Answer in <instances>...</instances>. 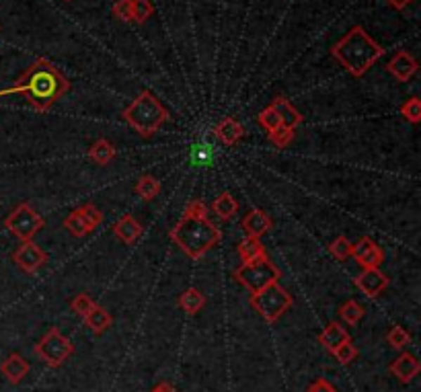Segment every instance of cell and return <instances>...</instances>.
Masks as SVG:
<instances>
[{"label": "cell", "instance_id": "6da1fadb", "mask_svg": "<svg viewBox=\"0 0 421 392\" xmlns=\"http://www.w3.org/2000/svg\"><path fill=\"white\" fill-rule=\"evenodd\" d=\"M68 91H70L68 79L53 66L50 60L37 58L27 68L25 74L13 86L0 91V97L2 95H23L35 111L44 113L58 99H62Z\"/></svg>", "mask_w": 421, "mask_h": 392}, {"label": "cell", "instance_id": "836d02e7", "mask_svg": "<svg viewBox=\"0 0 421 392\" xmlns=\"http://www.w3.org/2000/svg\"><path fill=\"white\" fill-rule=\"evenodd\" d=\"M79 211L82 214V218L89 222V226H91L93 230L101 226V222H103V214H101V209L97 208V206H93V204H84V206H80Z\"/></svg>", "mask_w": 421, "mask_h": 392}, {"label": "cell", "instance_id": "60d3db41", "mask_svg": "<svg viewBox=\"0 0 421 392\" xmlns=\"http://www.w3.org/2000/svg\"><path fill=\"white\" fill-rule=\"evenodd\" d=\"M150 392H177V391H175V386H173L171 382H160V384L155 386Z\"/></svg>", "mask_w": 421, "mask_h": 392}, {"label": "cell", "instance_id": "ab89813d", "mask_svg": "<svg viewBox=\"0 0 421 392\" xmlns=\"http://www.w3.org/2000/svg\"><path fill=\"white\" fill-rule=\"evenodd\" d=\"M393 8H396V11H403V8H407L413 0H387Z\"/></svg>", "mask_w": 421, "mask_h": 392}, {"label": "cell", "instance_id": "8fae6325", "mask_svg": "<svg viewBox=\"0 0 421 392\" xmlns=\"http://www.w3.org/2000/svg\"><path fill=\"white\" fill-rule=\"evenodd\" d=\"M354 284L358 286V289L364 294V296H368V298H376V296H380L384 289L389 288V277L376 267V269H364L356 280H354Z\"/></svg>", "mask_w": 421, "mask_h": 392}, {"label": "cell", "instance_id": "9c48e42d", "mask_svg": "<svg viewBox=\"0 0 421 392\" xmlns=\"http://www.w3.org/2000/svg\"><path fill=\"white\" fill-rule=\"evenodd\" d=\"M13 261L17 263V267L23 269L25 273H35L48 263V253L41 251L33 240H27L13 253Z\"/></svg>", "mask_w": 421, "mask_h": 392}, {"label": "cell", "instance_id": "f35d334b", "mask_svg": "<svg viewBox=\"0 0 421 392\" xmlns=\"http://www.w3.org/2000/svg\"><path fill=\"white\" fill-rule=\"evenodd\" d=\"M306 392H337V391H335V386H333L329 380L318 378V380H315V382L306 388Z\"/></svg>", "mask_w": 421, "mask_h": 392}, {"label": "cell", "instance_id": "3957f363", "mask_svg": "<svg viewBox=\"0 0 421 392\" xmlns=\"http://www.w3.org/2000/svg\"><path fill=\"white\" fill-rule=\"evenodd\" d=\"M331 55L351 77L360 79L372 68V64H376L384 55V50L370 37L364 27L356 25L331 48Z\"/></svg>", "mask_w": 421, "mask_h": 392}, {"label": "cell", "instance_id": "5b68a950", "mask_svg": "<svg viewBox=\"0 0 421 392\" xmlns=\"http://www.w3.org/2000/svg\"><path fill=\"white\" fill-rule=\"evenodd\" d=\"M294 300L278 282L251 296V306L264 316L267 322H278L292 308Z\"/></svg>", "mask_w": 421, "mask_h": 392}, {"label": "cell", "instance_id": "9a60e30c", "mask_svg": "<svg viewBox=\"0 0 421 392\" xmlns=\"http://www.w3.org/2000/svg\"><path fill=\"white\" fill-rule=\"evenodd\" d=\"M391 372L395 374L403 384H407V382H411V380L420 374L421 364L417 362L415 355H411V353H401L395 362L391 364Z\"/></svg>", "mask_w": 421, "mask_h": 392}, {"label": "cell", "instance_id": "74e56055", "mask_svg": "<svg viewBox=\"0 0 421 392\" xmlns=\"http://www.w3.org/2000/svg\"><path fill=\"white\" fill-rule=\"evenodd\" d=\"M191 160H193L197 166H208L212 162L210 146H195L193 152H191Z\"/></svg>", "mask_w": 421, "mask_h": 392}, {"label": "cell", "instance_id": "7c38bea8", "mask_svg": "<svg viewBox=\"0 0 421 392\" xmlns=\"http://www.w3.org/2000/svg\"><path fill=\"white\" fill-rule=\"evenodd\" d=\"M417 70H420L417 60H415L409 52H405V50L396 52L395 55H393V60L387 64V72L393 74L399 82H407V80H411L415 74H417Z\"/></svg>", "mask_w": 421, "mask_h": 392}, {"label": "cell", "instance_id": "f546056e", "mask_svg": "<svg viewBox=\"0 0 421 392\" xmlns=\"http://www.w3.org/2000/svg\"><path fill=\"white\" fill-rule=\"evenodd\" d=\"M97 304L93 302V298L89 294H79L70 300V311L75 314H79L80 318H84L86 314L91 313Z\"/></svg>", "mask_w": 421, "mask_h": 392}, {"label": "cell", "instance_id": "b9f144b4", "mask_svg": "<svg viewBox=\"0 0 421 392\" xmlns=\"http://www.w3.org/2000/svg\"><path fill=\"white\" fill-rule=\"evenodd\" d=\"M66 2H70V0H66Z\"/></svg>", "mask_w": 421, "mask_h": 392}, {"label": "cell", "instance_id": "ac0fdd59", "mask_svg": "<svg viewBox=\"0 0 421 392\" xmlns=\"http://www.w3.org/2000/svg\"><path fill=\"white\" fill-rule=\"evenodd\" d=\"M216 136L224 146H235L238 140L245 136V128L238 124L235 117H224L218 126H216Z\"/></svg>", "mask_w": 421, "mask_h": 392}, {"label": "cell", "instance_id": "603a6c76", "mask_svg": "<svg viewBox=\"0 0 421 392\" xmlns=\"http://www.w3.org/2000/svg\"><path fill=\"white\" fill-rule=\"evenodd\" d=\"M212 209H214V214H216L218 218L231 220V218H235V214L238 211V204L237 200H235L228 191H224V193H220V195L212 202Z\"/></svg>", "mask_w": 421, "mask_h": 392}, {"label": "cell", "instance_id": "e0dca14e", "mask_svg": "<svg viewBox=\"0 0 421 392\" xmlns=\"http://www.w3.org/2000/svg\"><path fill=\"white\" fill-rule=\"evenodd\" d=\"M345 341H351L349 337V333L343 329L339 322H329L327 325V329L318 335V343L329 351V353H333L339 345H343Z\"/></svg>", "mask_w": 421, "mask_h": 392}, {"label": "cell", "instance_id": "4fadbf2b", "mask_svg": "<svg viewBox=\"0 0 421 392\" xmlns=\"http://www.w3.org/2000/svg\"><path fill=\"white\" fill-rule=\"evenodd\" d=\"M0 374L11 382V384H21L23 378L29 374V362L19 353H11L2 364H0Z\"/></svg>", "mask_w": 421, "mask_h": 392}, {"label": "cell", "instance_id": "277c9868", "mask_svg": "<svg viewBox=\"0 0 421 392\" xmlns=\"http://www.w3.org/2000/svg\"><path fill=\"white\" fill-rule=\"evenodd\" d=\"M122 115L130 124V128L142 138L155 136L160 130V126L169 119V111L150 91H142L134 99L132 105L124 109Z\"/></svg>", "mask_w": 421, "mask_h": 392}, {"label": "cell", "instance_id": "e575fe53", "mask_svg": "<svg viewBox=\"0 0 421 392\" xmlns=\"http://www.w3.org/2000/svg\"><path fill=\"white\" fill-rule=\"evenodd\" d=\"M387 341H389V345L395 347V349H405V347L409 345V341H411V335H409L403 327H393V329L389 331V335H387Z\"/></svg>", "mask_w": 421, "mask_h": 392}, {"label": "cell", "instance_id": "ba28073f", "mask_svg": "<svg viewBox=\"0 0 421 392\" xmlns=\"http://www.w3.org/2000/svg\"><path fill=\"white\" fill-rule=\"evenodd\" d=\"M75 353V345L60 329H50L35 345V355L50 367H60Z\"/></svg>", "mask_w": 421, "mask_h": 392}, {"label": "cell", "instance_id": "d6986e66", "mask_svg": "<svg viewBox=\"0 0 421 392\" xmlns=\"http://www.w3.org/2000/svg\"><path fill=\"white\" fill-rule=\"evenodd\" d=\"M271 107H273L276 113L280 115L282 126H286V128H292V130H294L296 126L302 124V115L298 113V109L290 103L288 99H284V97H276L273 103H271Z\"/></svg>", "mask_w": 421, "mask_h": 392}, {"label": "cell", "instance_id": "30bf717a", "mask_svg": "<svg viewBox=\"0 0 421 392\" xmlns=\"http://www.w3.org/2000/svg\"><path fill=\"white\" fill-rule=\"evenodd\" d=\"M351 257L362 265L364 269H376L384 261V251L378 247V242H374L370 236H362L356 244H354V253Z\"/></svg>", "mask_w": 421, "mask_h": 392}, {"label": "cell", "instance_id": "52a82bcc", "mask_svg": "<svg viewBox=\"0 0 421 392\" xmlns=\"http://www.w3.org/2000/svg\"><path fill=\"white\" fill-rule=\"evenodd\" d=\"M46 226V220L31 208L29 204H19L13 209L6 220H4V228L13 236H17L21 242L33 240L35 235Z\"/></svg>", "mask_w": 421, "mask_h": 392}, {"label": "cell", "instance_id": "d4e9b609", "mask_svg": "<svg viewBox=\"0 0 421 392\" xmlns=\"http://www.w3.org/2000/svg\"><path fill=\"white\" fill-rule=\"evenodd\" d=\"M204 304H206V298H204V294L200 289L189 288L179 296V306L187 314H197L204 308Z\"/></svg>", "mask_w": 421, "mask_h": 392}, {"label": "cell", "instance_id": "1f68e13d", "mask_svg": "<svg viewBox=\"0 0 421 392\" xmlns=\"http://www.w3.org/2000/svg\"><path fill=\"white\" fill-rule=\"evenodd\" d=\"M333 355H335V360H337L342 366H349L351 362H356L358 349H356V345H354L351 341H345L343 345H339V347L333 351Z\"/></svg>", "mask_w": 421, "mask_h": 392}, {"label": "cell", "instance_id": "4dcf8cb0", "mask_svg": "<svg viewBox=\"0 0 421 392\" xmlns=\"http://www.w3.org/2000/svg\"><path fill=\"white\" fill-rule=\"evenodd\" d=\"M257 122H259V126H264L267 133L273 130H278L280 126H282V119H280V115L276 113V109L269 105V107H265L264 111L257 115Z\"/></svg>", "mask_w": 421, "mask_h": 392}, {"label": "cell", "instance_id": "83f0119b", "mask_svg": "<svg viewBox=\"0 0 421 392\" xmlns=\"http://www.w3.org/2000/svg\"><path fill=\"white\" fill-rule=\"evenodd\" d=\"M329 251H331V255H333L337 261H345V259H349L351 253H354V242H351L347 236H339V238H335V240L329 244Z\"/></svg>", "mask_w": 421, "mask_h": 392}, {"label": "cell", "instance_id": "d590c367", "mask_svg": "<svg viewBox=\"0 0 421 392\" xmlns=\"http://www.w3.org/2000/svg\"><path fill=\"white\" fill-rule=\"evenodd\" d=\"M267 136H269V140H271L278 148H286L290 142L294 140V130H292V128H286V126H280L278 130L269 131Z\"/></svg>", "mask_w": 421, "mask_h": 392}, {"label": "cell", "instance_id": "4316f807", "mask_svg": "<svg viewBox=\"0 0 421 392\" xmlns=\"http://www.w3.org/2000/svg\"><path fill=\"white\" fill-rule=\"evenodd\" d=\"M339 314H342V318L347 322V325H358V322L364 318L366 311H364V306H362L360 302H356V300H347V302L342 306Z\"/></svg>", "mask_w": 421, "mask_h": 392}, {"label": "cell", "instance_id": "5bb4252c", "mask_svg": "<svg viewBox=\"0 0 421 392\" xmlns=\"http://www.w3.org/2000/svg\"><path fill=\"white\" fill-rule=\"evenodd\" d=\"M271 218L265 214L264 209H251L245 218H242V230L247 236H253V238H261L264 235L269 233L271 228Z\"/></svg>", "mask_w": 421, "mask_h": 392}, {"label": "cell", "instance_id": "8d00e7d4", "mask_svg": "<svg viewBox=\"0 0 421 392\" xmlns=\"http://www.w3.org/2000/svg\"><path fill=\"white\" fill-rule=\"evenodd\" d=\"M111 11H113V17H117V19H119V21H124V23H130V21H134L132 0H115Z\"/></svg>", "mask_w": 421, "mask_h": 392}, {"label": "cell", "instance_id": "ffe728a7", "mask_svg": "<svg viewBox=\"0 0 421 392\" xmlns=\"http://www.w3.org/2000/svg\"><path fill=\"white\" fill-rule=\"evenodd\" d=\"M238 255H240L242 263H253L259 261V259H265V257H267V251H265V247L261 244L259 238L247 236V238L240 240V244H238Z\"/></svg>", "mask_w": 421, "mask_h": 392}, {"label": "cell", "instance_id": "44dd1931", "mask_svg": "<svg viewBox=\"0 0 421 392\" xmlns=\"http://www.w3.org/2000/svg\"><path fill=\"white\" fill-rule=\"evenodd\" d=\"M84 325H86L95 335H103L107 329L113 325V318H111V314L107 313L103 306H95L91 313L84 316Z\"/></svg>", "mask_w": 421, "mask_h": 392}, {"label": "cell", "instance_id": "7a4b0ae2", "mask_svg": "<svg viewBox=\"0 0 421 392\" xmlns=\"http://www.w3.org/2000/svg\"><path fill=\"white\" fill-rule=\"evenodd\" d=\"M171 240L191 259H202L222 240V230L208 218V208L202 200L187 204L181 220L171 230Z\"/></svg>", "mask_w": 421, "mask_h": 392}, {"label": "cell", "instance_id": "d6a6232c", "mask_svg": "<svg viewBox=\"0 0 421 392\" xmlns=\"http://www.w3.org/2000/svg\"><path fill=\"white\" fill-rule=\"evenodd\" d=\"M401 115L411 122V124H420L421 122V101L417 97H411L409 101H405L401 107Z\"/></svg>", "mask_w": 421, "mask_h": 392}, {"label": "cell", "instance_id": "8992f818", "mask_svg": "<svg viewBox=\"0 0 421 392\" xmlns=\"http://www.w3.org/2000/svg\"><path fill=\"white\" fill-rule=\"evenodd\" d=\"M282 277V271L269 261L267 257L253 263H242L235 271V280L240 286L249 289L251 294H257L267 286L276 284Z\"/></svg>", "mask_w": 421, "mask_h": 392}, {"label": "cell", "instance_id": "484cf974", "mask_svg": "<svg viewBox=\"0 0 421 392\" xmlns=\"http://www.w3.org/2000/svg\"><path fill=\"white\" fill-rule=\"evenodd\" d=\"M64 228L70 233L72 236H77V238H82V236L91 235L93 233V228L89 226V222L82 218V214L79 211V208L75 209L72 214H68L66 216V220H64Z\"/></svg>", "mask_w": 421, "mask_h": 392}, {"label": "cell", "instance_id": "f1b7e54d", "mask_svg": "<svg viewBox=\"0 0 421 392\" xmlns=\"http://www.w3.org/2000/svg\"><path fill=\"white\" fill-rule=\"evenodd\" d=\"M155 13V6L150 0H132V15L136 23H146Z\"/></svg>", "mask_w": 421, "mask_h": 392}, {"label": "cell", "instance_id": "2e32d148", "mask_svg": "<svg viewBox=\"0 0 421 392\" xmlns=\"http://www.w3.org/2000/svg\"><path fill=\"white\" fill-rule=\"evenodd\" d=\"M113 235L117 236L122 242H126V244H134V242L142 236V226L136 222L134 216L126 214V216H122V218L113 224Z\"/></svg>", "mask_w": 421, "mask_h": 392}, {"label": "cell", "instance_id": "cb8c5ba5", "mask_svg": "<svg viewBox=\"0 0 421 392\" xmlns=\"http://www.w3.org/2000/svg\"><path fill=\"white\" fill-rule=\"evenodd\" d=\"M134 191H136V195H138L140 200L153 202L158 193H160V181H158L157 177H153V175H142V177L138 179L136 187H134Z\"/></svg>", "mask_w": 421, "mask_h": 392}, {"label": "cell", "instance_id": "7402d4cb", "mask_svg": "<svg viewBox=\"0 0 421 392\" xmlns=\"http://www.w3.org/2000/svg\"><path fill=\"white\" fill-rule=\"evenodd\" d=\"M89 158L93 162H97L99 166H107L113 158H115V148L113 144L105 140V138H99L91 148H89Z\"/></svg>", "mask_w": 421, "mask_h": 392}]
</instances>
